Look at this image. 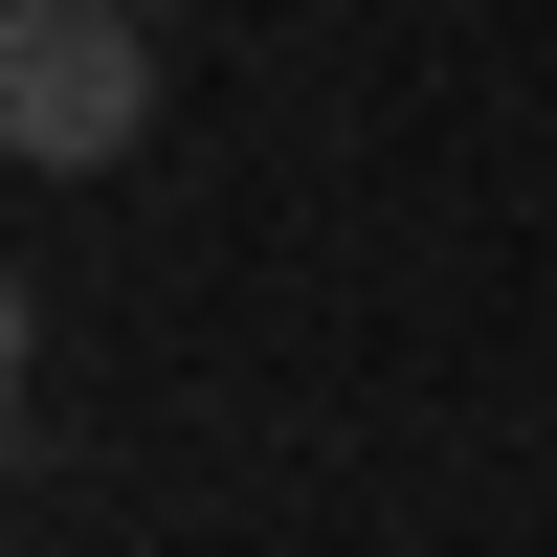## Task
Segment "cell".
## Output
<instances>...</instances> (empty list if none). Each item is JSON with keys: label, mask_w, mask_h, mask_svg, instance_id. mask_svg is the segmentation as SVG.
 <instances>
[{"label": "cell", "mask_w": 557, "mask_h": 557, "mask_svg": "<svg viewBox=\"0 0 557 557\" xmlns=\"http://www.w3.org/2000/svg\"><path fill=\"white\" fill-rule=\"evenodd\" d=\"M0 134L45 178L134 157L157 134V0H0Z\"/></svg>", "instance_id": "obj_1"}]
</instances>
